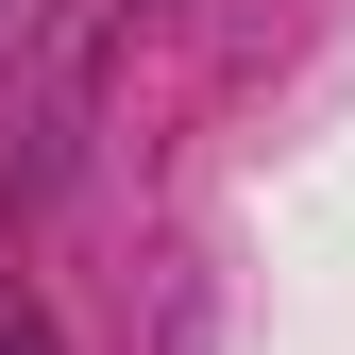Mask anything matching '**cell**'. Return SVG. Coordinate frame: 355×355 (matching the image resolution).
Listing matches in <instances>:
<instances>
[{"label": "cell", "instance_id": "1", "mask_svg": "<svg viewBox=\"0 0 355 355\" xmlns=\"http://www.w3.org/2000/svg\"><path fill=\"white\" fill-rule=\"evenodd\" d=\"M0 355H51V322H34V288H0Z\"/></svg>", "mask_w": 355, "mask_h": 355}]
</instances>
